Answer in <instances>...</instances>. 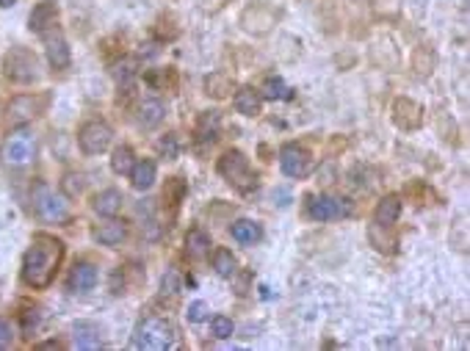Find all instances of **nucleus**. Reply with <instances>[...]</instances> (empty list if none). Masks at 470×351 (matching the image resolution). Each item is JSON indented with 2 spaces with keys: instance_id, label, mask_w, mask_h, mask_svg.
Returning a JSON list of instances; mask_svg holds the SVG:
<instances>
[{
  "instance_id": "423d86ee",
  "label": "nucleus",
  "mask_w": 470,
  "mask_h": 351,
  "mask_svg": "<svg viewBox=\"0 0 470 351\" xmlns=\"http://www.w3.org/2000/svg\"><path fill=\"white\" fill-rule=\"evenodd\" d=\"M280 166L288 177L302 180L313 172V155L299 144H285L280 150Z\"/></svg>"
},
{
  "instance_id": "e433bc0d",
  "label": "nucleus",
  "mask_w": 470,
  "mask_h": 351,
  "mask_svg": "<svg viewBox=\"0 0 470 351\" xmlns=\"http://www.w3.org/2000/svg\"><path fill=\"white\" fill-rule=\"evenodd\" d=\"M0 6H14V0H0Z\"/></svg>"
},
{
  "instance_id": "393cba45",
  "label": "nucleus",
  "mask_w": 470,
  "mask_h": 351,
  "mask_svg": "<svg viewBox=\"0 0 470 351\" xmlns=\"http://www.w3.org/2000/svg\"><path fill=\"white\" fill-rule=\"evenodd\" d=\"M216 130H219V114H216V111H208V114H202V119H199V128H196L199 138L213 144V141L219 138V136H216Z\"/></svg>"
},
{
  "instance_id": "1a4fd4ad",
  "label": "nucleus",
  "mask_w": 470,
  "mask_h": 351,
  "mask_svg": "<svg viewBox=\"0 0 470 351\" xmlns=\"http://www.w3.org/2000/svg\"><path fill=\"white\" fill-rule=\"evenodd\" d=\"M6 75L17 83H31L36 78V59L25 47H11V53L6 56Z\"/></svg>"
},
{
  "instance_id": "f257e3e1",
  "label": "nucleus",
  "mask_w": 470,
  "mask_h": 351,
  "mask_svg": "<svg viewBox=\"0 0 470 351\" xmlns=\"http://www.w3.org/2000/svg\"><path fill=\"white\" fill-rule=\"evenodd\" d=\"M64 260V244L53 235H36L23 260V280L31 287H47Z\"/></svg>"
},
{
  "instance_id": "412c9836",
  "label": "nucleus",
  "mask_w": 470,
  "mask_h": 351,
  "mask_svg": "<svg viewBox=\"0 0 470 351\" xmlns=\"http://www.w3.org/2000/svg\"><path fill=\"white\" fill-rule=\"evenodd\" d=\"M163 114H166V108H163L160 100H144V102L139 105V125L147 130L155 128V125H160Z\"/></svg>"
},
{
  "instance_id": "c85d7f7f",
  "label": "nucleus",
  "mask_w": 470,
  "mask_h": 351,
  "mask_svg": "<svg viewBox=\"0 0 470 351\" xmlns=\"http://www.w3.org/2000/svg\"><path fill=\"white\" fill-rule=\"evenodd\" d=\"M160 290H163V296L169 293V296H177L180 290H183V280H180V271L177 268H166V274H163V280H160Z\"/></svg>"
},
{
  "instance_id": "6ab92c4d",
  "label": "nucleus",
  "mask_w": 470,
  "mask_h": 351,
  "mask_svg": "<svg viewBox=\"0 0 470 351\" xmlns=\"http://www.w3.org/2000/svg\"><path fill=\"white\" fill-rule=\"evenodd\" d=\"M399 216H401V199H399V196H384V199L376 205L374 219L379 227H393V224L399 222Z\"/></svg>"
},
{
  "instance_id": "bb28decb",
  "label": "nucleus",
  "mask_w": 470,
  "mask_h": 351,
  "mask_svg": "<svg viewBox=\"0 0 470 351\" xmlns=\"http://www.w3.org/2000/svg\"><path fill=\"white\" fill-rule=\"evenodd\" d=\"M260 97H266V100H288V97H290V89L282 83L280 78H269V81L263 83V89H260Z\"/></svg>"
},
{
  "instance_id": "b1692460",
  "label": "nucleus",
  "mask_w": 470,
  "mask_h": 351,
  "mask_svg": "<svg viewBox=\"0 0 470 351\" xmlns=\"http://www.w3.org/2000/svg\"><path fill=\"white\" fill-rule=\"evenodd\" d=\"M213 268H216L219 277H235L238 263H235V257H233L230 249H216L213 252Z\"/></svg>"
},
{
  "instance_id": "72a5a7b5",
  "label": "nucleus",
  "mask_w": 470,
  "mask_h": 351,
  "mask_svg": "<svg viewBox=\"0 0 470 351\" xmlns=\"http://www.w3.org/2000/svg\"><path fill=\"white\" fill-rule=\"evenodd\" d=\"M208 304L205 302H194V304H188V321L191 323H202V321L208 319Z\"/></svg>"
},
{
  "instance_id": "aec40b11",
  "label": "nucleus",
  "mask_w": 470,
  "mask_h": 351,
  "mask_svg": "<svg viewBox=\"0 0 470 351\" xmlns=\"http://www.w3.org/2000/svg\"><path fill=\"white\" fill-rule=\"evenodd\" d=\"M211 235L208 232H202V230H191L186 235V255L191 260H205V257L211 255Z\"/></svg>"
},
{
  "instance_id": "f704fd0d",
  "label": "nucleus",
  "mask_w": 470,
  "mask_h": 351,
  "mask_svg": "<svg viewBox=\"0 0 470 351\" xmlns=\"http://www.w3.org/2000/svg\"><path fill=\"white\" fill-rule=\"evenodd\" d=\"M11 343H14V329L8 321H0V351L11 349Z\"/></svg>"
},
{
  "instance_id": "dca6fc26",
  "label": "nucleus",
  "mask_w": 470,
  "mask_h": 351,
  "mask_svg": "<svg viewBox=\"0 0 470 351\" xmlns=\"http://www.w3.org/2000/svg\"><path fill=\"white\" fill-rule=\"evenodd\" d=\"M72 338H75V349H100V346H102V340H100V326H97V323H89V321L75 323Z\"/></svg>"
},
{
  "instance_id": "4be33fe9",
  "label": "nucleus",
  "mask_w": 470,
  "mask_h": 351,
  "mask_svg": "<svg viewBox=\"0 0 470 351\" xmlns=\"http://www.w3.org/2000/svg\"><path fill=\"white\" fill-rule=\"evenodd\" d=\"M36 117V102L33 97H17L11 105H8V122L11 125H23Z\"/></svg>"
},
{
  "instance_id": "f3484780",
  "label": "nucleus",
  "mask_w": 470,
  "mask_h": 351,
  "mask_svg": "<svg viewBox=\"0 0 470 351\" xmlns=\"http://www.w3.org/2000/svg\"><path fill=\"white\" fill-rule=\"evenodd\" d=\"M260 92L257 89H252V86H241L235 97H233V102H235V111L238 114H244V117H257L260 114Z\"/></svg>"
},
{
  "instance_id": "a211bd4d",
  "label": "nucleus",
  "mask_w": 470,
  "mask_h": 351,
  "mask_svg": "<svg viewBox=\"0 0 470 351\" xmlns=\"http://www.w3.org/2000/svg\"><path fill=\"white\" fill-rule=\"evenodd\" d=\"M125 235H127L125 224L117 222V219H111L108 224H102V227L94 230V241L102 244V246H119L125 241Z\"/></svg>"
},
{
  "instance_id": "7ed1b4c3",
  "label": "nucleus",
  "mask_w": 470,
  "mask_h": 351,
  "mask_svg": "<svg viewBox=\"0 0 470 351\" xmlns=\"http://www.w3.org/2000/svg\"><path fill=\"white\" fill-rule=\"evenodd\" d=\"M219 174L238 191H252L257 189V177L252 174L249 158L238 150H230L219 158Z\"/></svg>"
},
{
  "instance_id": "cd10ccee",
  "label": "nucleus",
  "mask_w": 470,
  "mask_h": 351,
  "mask_svg": "<svg viewBox=\"0 0 470 351\" xmlns=\"http://www.w3.org/2000/svg\"><path fill=\"white\" fill-rule=\"evenodd\" d=\"M136 72H139V64H136V59H122L119 64L114 66V78H117V83L122 86V83H130L133 78H136Z\"/></svg>"
},
{
  "instance_id": "5701e85b",
  "label": "nucleus",
  "mask_w": 470,
  "mask_h": 351,
  "mask_svg": "<svg viewBox=\"0 0 470 351\" xmlns=\"http://www.w3.org/2000/svg\"><path fill=\"white\" fill-rule=\"evenodd\" d=\"M230 235L238 244H254V241L263 238V230H260V224L252 222V219H238V222L230 227Z\"/></svg>"
},
{
  "instance_id": "c9c22d12",
  "label": "nucleus",
  "mask_w": 470,
  "mask_h": 351,
  "mask_svg": "<svg viewBox=\"0 0 470 351\" xmlns=\"http://www.w3.org/2000/svg\"><path fill=\"white\" fill-rule=\"evenodd\" d=\"M23 321H25V332H31V326H36V323H39V316H36V310H28V313L23 316Z\"/></svg>"
},
{
  "instance_id": "9b49d317",
  "label": "nucleus",
  "mask_w": 470,
  "mask_h": 351,
  "mask_svg": "<svg viewBox=\"0 0 470 351\" xmlns=\"http://www.w3.org/2000/svg\"><path fill=\"white\" fill-rule=\"evenodd\" d=\"M45 36V44H47V61L53 69H66L69 66V47H66V42H64L61 31H56V25H53V31H42Z\"/></svg>"
},
{
  "instance_id": "6e6552de",
  "label": "nucleus",
  "mask_w": 470,
  "mask_h": 351,
  "mask_svg": "<svg viewBox=\"0 0 470 351\" xmlns=\"http://www.w3.org/2000/svg\"><path fill=\"white\" fill-rule=\"evenodd\" d=\"M351 213V205L348 199H335V196H310L307 202V216L313 222H332V219H341Z\"/></svg>"
},
{
  "instance_id": "a878e982",
  "label": "nucleus",
  "mask_w": 470,
  "mask_h": 351,
  "mask_svg": "<svg viewBox=\"0 0 470 351\" xmlns=\"http://www.w3.org/2000/svg\"><path fill=\"white\" fill-rule=\"evenodd\" d=\"M133 150L130 147H117L114 150V155H111V169L117 172V174H130V169H133Z\"/></svg>"
},
{
  "instance_id": "7c9ffc66",
  "label": "nucleus",
  "mask_w": 470,
  "mask_h": 351,
  "mask_svg": "<svg viewBox=\"0 0 470 351\" xmlns=\"http://www.w3.org/2000/svg\"><path fill=\"white\" fill-rule=\"evenodd\" d=\"M86 189V180H83V174H75V172H69L66 177L61 180V191L66 196H81Z\"/></svg>"
},
{
  "instance_id": "39448f33",
  "label": "nucleus",
  "mask_w": 470,
  "mask_h": 351,
  "mask_svg": "<svg viewBox=\"0 0 470 351\" xmlns=\"http://www.w3.org/2000/svg\"><path fill=\"white\" fill-rule=\"evenodd\" d=\"M33 150H36L33 133H31V130H25V128H20V130H14V133L6 138L0 158L6 160L8 166H25V163L33 158Z\"/></svg>"
},
{
  "instance_id": "2f4dec72",
  "label": "nucleus",
  "mask_w": 470,
  "mask_h": 351,
  "mask_svg": "<svg viewBox=\"0 0 470 351\" xmlns=\"http://www.w3.org/2000/svg\"><path fill=\"white\" fill-rule=\"evenodd\" d=\"M205 86H208V95H213V97H224L230 92V81H227L224 75H211Z\"/></svg>"
},
{
  "instance_id": "473e14b6",
  "label": "nucleus",
  "mask_w": 470,
  "mask_h": 351,
  "mask_svg": "<svg viewBox=\"0 0 470 351\" xmlns=\"http://www.w3.org/2000/svg\"><path fill=\"white\" fill-rule=\"evenodd\" d=\"M158 150H160V155H166V158H177V153H180V144H177V136L172 133V136L160 138V141H158Z\"/></svg>"
},
{
  "instance_id": "4468645a",
  "label": "nucleus",
  "mask_w": 470,
  "mask_h": 351,
  "mask_svg": "<svg viewBox=\"0 0 470 351\" xmlns=\"http://www.w3.org/2000/svg\"><path fill=\"white\" fill-rule=\"evenodd\" d=\"M122 194L117 191V189H105V191H100L94 196L92 208L97 216H105V219H114L119 210H122Z\"/></svg>"
},
{
  "instance_id": "c756f323",
  "label": "nucleus",
  "mask_w": 470,
  "mask_h": 351,
  "mask_svg": "<svg viewBox=\"0 0 470 351\" xmlns=\"http://www.w3.org/2000/svg\"><path fill=\"white\" fill-rule=\"evenodd\" d=\"M233 332H235L233 319H227V316H213V319H211V335H213V338L227 340V338H233Z\"/></svg>"
},
{
  "instance_id": "9d476101",
  "label": "nucleus",
  "mask_w": 470,
  "mask_h": 351,
  "mask_svg": "<svg viewBox=\"0 0 470 351\" xmlns=\"http://www.w3.org/2000/svg\"><path fill=\"white\" fill-rule=\"evenodd\" d=\"M423 114V108L415 102V100H409V97H399L396 102H393V119H396V125L404 130H415L421 128V117Z\"/></svg>"
},
{
  "instance_id": "0eeeda50",
  "label": "nucleus",
  "mask_w": 470,
  "mask_h": 351,
  "mask_svg": "<svg viewBox=\"0 0 470 351\" xmlns=\"http://www.w3.org/2000/svg\"><path fill=\"white\" fill-rule=\"evenodd\" d=\"M111 138H114V130L108 128L105 122H89L83 125L78 133V144L86 155H100L111 147Z\"/></svg>"
},
{
  "instance_id": "f03ea898",
  "label": "nucleus",
  "mask_w": 470,
  "mask_h": 351,
  "mask_svg": "<svg viewBox=\"0 0 470 351\" xmlns=\"http://www.w3.org/2000/svg\"><path fill=\"white\" fill-rule=\"evenodd\" d=\"M175 346H177V329L172 326V321L160 319V316L144 319L133 332V349L169 351Z\"/></svg>"
},
{
  "instance_id": "20e7f679",
  "label": "nucleus",
  "mask_w": 470,
  "mask_h": 351,
  "mask_svg": "<svg viewBox=\"0 0 470 351\" xmlns=\"http://www.w3.org/2000/svg\"><path fill=\"white\" fill-rule=\"evenodd\" d=\"M33 205H36V213H39L45 222L61 224V222L69 219V205H66V196L50 191L47 186H36Z\"/></svg>"
},
{
  "instance_id": "2eb2a0df",
  "label": "nucleus",
  "mask_w": 470,
  "mask_h": 351,
  "mask_svg": "<svg viewBox=\"0 0 470 351\" xmlns=\"http://www.w3.org/2000/svg\"><path fill=\"white\" fill-rule=\"evenodd\" d=\"M130 183H133L136 191H147L155 183V160H136L133 169H130Z\"/></svg>"
},
{
  "instance_id": "f8f14e48",
  "label": "nucleus",
  "mask_w": 470,
  "mask_h": 351,
  "mask_svg": "<svg viewBox=\"0 0 470 351\" xmlns=\"http://www.w3.org/2000/svg\"><path fill=\"white\" fill-rule=\"evenodd\" d=\"M56 17H59V3L56 0H42V3H36V8L31 11V31L42 33L47 31V28H53L56 25Z\"/></svg>"
},
{
  "instance_id": "ddd939ff",
  "label": "nucleus",
  "mask_w": 470,
  "mask_h": 351,
  "mask_svg": "<svg viewBox=\"0 0 470 351\" xmlns=\"http://www.w3.org/2000/svg\"><path fill=\"white\" fill-rule=\"evenodd\" d=\"M97 285V268H94L92 263H75L72 266V271H69V290H75V293H86V290H92Z\"/></svg>"
}]
</instances>
